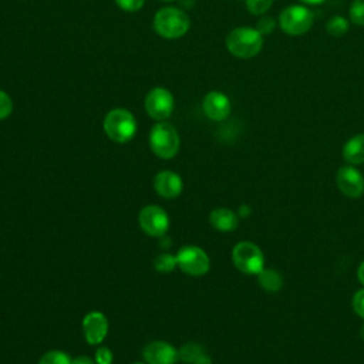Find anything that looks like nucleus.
<instances>
[{"label":"nucleus","mask_w":364,"mask_h":364,"mask_svg":"<svg viewBox=\"0 0 364 364\" xmlns=\"http://www.w3.org/2000/svg\"><path fill=\"white\" fill-rule=\"evenodd\" d=\"M263 47V34L257 28L237 27L226 37V48L237 58H252Z\"/></svg>","instance_id":"f257e3e1"},{"label":"nucleus","mask_w":364,"mask_h":364,"mask_svg":"<svg viewBox=\"0 0 364 364\" xmlns=\"http://www.w3.org/2000/svg\"><path fill=\"white\" fill-rule=\"evenodd\" d=\"M188 14L176 7H162L154 17V30L164 38H179L189 30Z\"/></svg>","instance_id":"f03ea898"},{"label":"nucleus","mask_w":364,"mask_h":364,"mask_svg":"<svg viewBox=\"0 0 364 364\" xmlns=\"http://www.w3.org/2000/svg\"><path fill=\"white\" fill-rule=\"evenodd\" d=\"M104 132L107 136L118 144L131 141L136 132L135 117L125 108H114L104 118Z\"/></svg>","instance_id":"7ed1b4c3"},{"label":"nucleus","mask_w":364,"mask_h":364,"mask_svg":"<svg viewBox=\"0 0 364 364\" xmlns=\"http://www.w3.org/2000/svg\"><path fill=\"white\" fill-rule=\"evenodd\" d=\"M149 146L156 156L171 159L179 151V135L171 124L159 121L151 128Z\"/></svg>","instance_id":"20e7f679"},{"label":"nucleus","mask_w":364,"mask_h":364,"mask_svg":"<svg viewBox=\"0 0 364 364\" xmlns=\"http://www.w3.org/2000/svg\"><path fill=\"white\" fill-rule=\"evenodd\" d=\"M314 23V14L304 6H289L279 16L280 28L289 36H301L307 33Z\"/></svg>","instance_id":"39448f33"},{"label":"nucleus","mask_w":364,"mask_h":364,"mask_svg":"<svg viewBox=\"0 0 364 364\" xmlns=\"http://www.w3.org/2000/svg\"><path fill=\"white\" fill-rule=\"evenodd\" d=\"M232 260L246 274H259L264 269L263 253L252 242H239L232 250Z\"/></svg>","instance_id":"423d86ee"},{"label":"nucleus","mask_w":364,"mask_h":364,"mask_svg":"<svg viewBox=\"0 0 364 364\" xmlns=\"http://www.w3.org/2000/svg\"><path fill=\"white\" fill-rule=\"evenodd\" d=\"M179 269L189 276H202L209 270L210 262L205 250L198 246H183L176 255Z\"/></svg>","instance_id":"0eeeda50"},{"label":"nucleus","mask_w":364,"mask_h":364,"mask_svg":"<svg viewBox=\"0 0 364 364\" xmlns=\"http://www.w3.org/2000/svg\"><path fill=\"white\" fill-rule=\"evenodd\" d=\"M175 107L173 95L164 87L152 88L145 98V109L148 115L156 121H164L171 117Z\"/></svg>","instance_id":"6e6552de"},{"label":"nucleus","mask_w":364,"mask_h":364,"mask_svg":"<svg viewBox=\"0 0 364 364\" xmlns=\"http://www.w3.org/2000/svg\"><path fill=\"white\" fill-rule=\"evenodd\" d=\"M141 229L149 236H162L169 228L168 213L156 205H148L138 215Z\"/></svg>","instance_id":"1a4fd4ad"},{"label":"nucleus","mask_w":364,"mask_h":364,"mask_svg":"<svg viewBox=\"0 0 364 364\" xmlns=\"http://www.w3.org/2000/svg\"><path fill=\"white\" fill-rule=\"evenodd\" d=\"M337 186L348 198H360L364 193V178L354 166H341L337 171Z\"/></svg>","instance_id":"9d476101"},{"label":"nucleus","mask_w":364,"mask_h":364,"mask_svg":"<svg viewBox=\"0 0 364 364\" xmlns=\"http://www.w3.org/2000/svg\"><path fill=\"white\" fill-rule=\"evenodd\" d=\"M82 331L85 340L97 346L104 341L107 333H108V320L101 311H90L82 318Z\"/></svg>","instance_id":"9b49d317"},{"label":"nucleus","mask_w":364,"mask_h":364,"mask_svg":"<svg viewBox=\"0 0 364 364\" xmlns=\"http://www.w3.org/2000/svg\"><path fill=\"white\" fill-rule=\"evenodd\" d=\"M142 355L148 364H175L179 360L176 348L166 341H152L149 343Z\"/></svg>","instance_id":"f8f14e48"},{"label":"nucleus","mask_w":364,"mask_h":364,"mask_svg":"<svg viewBox=\"0 0 364 364\" xmlns=\"http://www.w3.org/2000/svg\"><path fill=\"white\" fill-rule=\"evenodd\" d=\"M202 109L209 119L222 121L230 114V101L220 91H210L202 101Z\"/></svg>","instance_id":"ddd939ff"},{"label":"nucleus","mask_w":364,"mask_h":364,"mask_svg":"<svg viewBox=\"0 0 364 364\" xmlns=\"http://www.w3.org/2000/svg\"><path fill=\"white\" fill-rule=\"evenodd\" d=\"M154 188L161 196L166 199H173L182 192L183 183L178 173L172 171H161L154 179Z\"/></svg>","instance_id":"4468645a"},{"label":"nucleus","mask_w":364,"mask_h":364,"mask_svg":"<svg viewBox=\"0 0 364 364\" xmlns=\"http://www.w3.org/2000/svg\"><path fill=\"white\" fill-rule=\"evenodd\" d=\"M209 220H210V225L220 232H232L239 225L237 215L228 208H218L212 210Z\"/></svg>","instance_id":"2eb2a0df"},{"label":"nucleus","mask_w":364,"mask_h":364,"mask_svg":"<svg viewBox=\"0 0 364 364\" xmlns=\"http://www.w3.org/2000/svg\"><path fill=\"white\" fill-rule=\"evenodd\" d=\"M343 158L351 164H364V134L354 135L350 138L343 148Z\"/></svg>","instance_id":"dca6fc26"},{"label":"nucleus","mask_w":364,"mask_h":364,"mask_svg":"<svg viewBox=\"0 0 364 364\" xmlns=\"http://www.w3.org/2000/svg\"><path fill=\"white\" fill-rule=\"evenodd\" d=\"M257 282L266 291H270V293L279 291L283 286V279L280 273L274 269H263L257 274Z\"/></svg>","instance_id":"f3484780"},{"label":"nucleus","mask_w":364,"mask_h":364,"mask_svg":"<svg viewBox=\"0 0 364 364\" xmlns=\"http://www.w3.org/2000/svg\"><path fill=\"white\" fill-rule=\"evenodd\" d=\"M203 354H206V353H205L203 347L198 343H186L178 351L179 360H182L183 363H188V364H193Z\"/></svg>","instance_id":"a211bd4d"},{"label":"nucleus","mask_w":364,"mask_h":364,"mask_svg":"<svg viewBox=\"0 0 364 364\" xmlns=\"http://www.w3.org/2000/svg\"><path fill=\"white\" fill-rule=\"evenodd\" d=\"M326 31L333 37H341L348 31V21L341 16H334L327 21Z\"/></svg>","instance_id":"6ab92c4d"},{"label":"nucleus","mask_w":364,"mask_h":364,"mask_svg":"<svg viewBox=\"0 0 364 364\" xmlns=\"http://www.w3.org/2000/svg\"><path fill=\"white\" fill-rule=\"evenodd\" d=\"M176 264H178L176 263V256H173L171 253H162V255L156 256L155 260H154V267L158 272H162V273L172 272Z\"/></svg>","instance_id":"aec40b11"},{"label":"nucleus","mask_w":364,"mask_h":364,"mask_svg":"<svg viewBox=\"0 0 364 364\" xmlns=\"http://www.w3.org/2000/svg\"><path fill=\"white\" fill-rule=\"evenodd\" d=\"M71 363H73L71 357L67 353L60 350H53L46 353L38 361V364H71Z\"/></svg>","instance_id":"412c9836"},{"label":"nucleus","mask_w":364,"mask_h":364,"mask_svg":"<svg viewBox=\"0 0 364 364\" xmlns=\"http://www.w3.org/2000/svg\"><path fill=\"white\" fill-rule=\"evenodd\" d=\"M350 20L355 26H364V0H354L348 10Z\"/></svg>","instance_id":"4be33fe9"},{"label":"nucleus","mask_w":364,"mask_h":364,"mask_svg":"<svg viewBox=\"0 0 364 364\" xmlns=\"http://www.w3.org/2000/svg\"><path fill=\"white\" fill-rule=\"evenodd\" d=\"M273 0H246V7L252 14L260 16L270 9Z\"/></svg>","instance_id":"5701e85b"},{"label":"nucleus","mask_w":364,"mask_h":364,"mask_svg":"<svg viewBox=\"0 0 364 364\" xmlns=\"http://www.w3.org/2000/svg\"><path fill=\"white\" fill-rule=\"evenodd\" d=\"M13 111V101L3 90H0V119L7 118Z\"/></svg>","instance_id":"b1692460"},{"label":"nucleus","mask_w":364,"mask_h":364,"mask_svg":"<svg viewBox=\"0 0 364 364\" xmlns=\"http://www.w3.org/2000/svg\"><path fill=\"white\" fill-rule=\"evenodd\" d=\"M144 1L145 0H115L117 6L128 13L138 11L144 6Z\"/></svg>","instance_id":"393cba45"},{"label":"nucleus","mask_w":364,"mask_h":364,"mask_svg":"<svg viewBox=\"0 0 364 364\" xmlns=\"http://www.w3.org/2000/svg\"><path fill=\"white\" fill-rule=\"evenodd\" d=\"M353 309L361 318H364V289L355 291L353 297Z\"/></svg>","instance_id":"a878e982"},{"label":"nucleus","mask_w":364,"mask_h":364,"mask_svg":"<svg viewBox=\"0 0 364 364\" xmlns=\"http://www.w3.org/2000/svg\"><path fill=\"white\" fill-rule=\"evenodd\" d=\"M97 364H111L112 363V353L108 347H100L95 351Z\"/></svg>","instance_id":"bb28decb"},{"label":"nucleus","mask_w":364,"mask_h":364,"mask_svg":"<svg viewBox=\"0 0 364 364\" xmlns=\"http://www.w3.org/2000/svg\"><path fill=\"white\" fill-rule=\"evenodd\" d=\"M274 27V24H273V20L272 18H263L260 23H259V27H257V30L262 33V34H266L267 31H270L272 28Z\"/></svg>","instance_id":"cd10ccee"},{"label":"nucleus","mask_w":364,"mask_h":364,"mask_svg":"<svg viewBox=\"0 0 364 364\" xmlns=\"http://www.w3.org/2000/svg\"><path fill=\"white\" fill-rule=\"evenodd\" d=\"M71 364H95V363L90 357H87V355H80V357L74 358Z\"/></svg>","instance_id":"c85d7f7f"},{"label":"nucleus","mask_w":364,"mask_h":364,"mask_svg":"<svg viewBox=\"0 0 364 364\" xmlns=\"http://www.w3.org/2000/svg\"><path fill=\"white\" fill-rule=\"evenodd\" d=\"M193 364H212V360L208 354H203L200 358H198Z\"/></svg>","instance_id":"c756f323"},{"label":"nucleus","mask_w":364,"mask_h":364,"mask_svg":"<svg viewBox=\"0 0 364 364\" xmlns=\"http://www.w3.org/2000/svg\"><path fill=\"white\" fill-rule=\"evenodd\" d=\"M357 276H358V280L364 284V262L360 263L358 266V272H357Z\"/></svg>","instance_id":"7c9ffc66"},{"label":"nucleus","mask_w":364,"mask_h":364,"mask_svg":"<svg viewBox=\"0 0 364 364\" xmlns=\"http://www.w3.org/2000/svg\"><path fill=\"white\" fill-rule=\"evenodd\" d=\"M303 3H307V4H313V6H316V4H321V3H324L326 0H301Z\"/></svg>","instance_id":"2f4dec72"},{"label":"nucleus","mask_w":364,"mask_h":364,"mask_svg":"<svg viewBox=\"0 0 364 364\" xmlns=\"http://www.w3.org/2000/svg\"><path fill=\"white\" fill-rule=\"evenodd\" d=\"M361 337H363V340H364V324H363V327H361Z\"/></svg>","instance_id":"473e14b6"},{"label":"nucleus","mask_w":364,"mask_h":364,"mask_svg":"<svg viewBox=\"0 0 364 364\" xmlns=\"http://www.w3.org/2000/svg\"><path fill=\"white\" fill-rule=\"evenodd\" d=\"M134 364H144V363H134Z\"/></svg>","instance_id":"72a5a7b5"},{"label":"nucleus","mask_w":364,"mask_h":364,"mask_svg":"<svg viewBox=\"0 0 364 364\" xmlns=\"http://www.w3.org/2000/svg\"><path fill=\"white\" fill-rule=\"evenodd\" d=\"M165 1H172V0H165Z\"/></svg>","instance_id":"f704fd0d"}]
</instances>
